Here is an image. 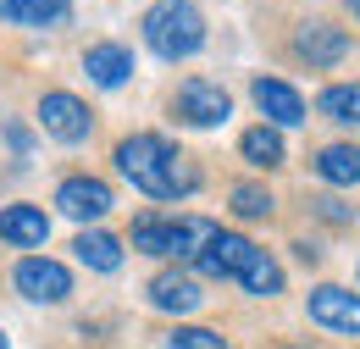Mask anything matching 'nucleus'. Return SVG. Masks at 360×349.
Here are the masks:
<instances>
[{
    "mask_svg": "<svg viewBox=\"0 0 360 349\" xmlns=\"http://www.w3.org/2000/svg\"><path fill=\"white\" fill-rule=\"evenodd\" d=\"M316 327H327V333H360V294L355 288H338V283H316L311 300H305Z\"/></svg>",
    "mask_w": 360,
    "mask_h": 349,
    "instance_id": "obj_11",
    "label": "nucleus"
},
{
    "mask_svg": "<svg viewBox=\"0 0 360 349\" xmlns=\"http://www.w3.org/2000/svg\"><path fill=\"white\" fill-rule=\"evenodd\" d=\"M11 288L34 305H67L72 300V272L50 255H22L17 272H11Z\"/></svg>",
    "mask_w": 360,
    "mask_h": 349,
    "instance_id": "obj_5",
    "label": "nucleus"
},
{
    "mask_svg": "<svg viewBox=\"0 0 360 349\" xmlns=\"http://www.w3.org/2000/svg\"><path fill=\"white\" fill-rule=\"evenodd\" d=\"M311 211H316L321 222H333V227H355V211H349V205H344L338 194H316V200H311Z\"/></svg>",
    "mask_w": 360,
    "mask_h": 349,
    "instance_id": "obj_23",
    "label": "nucleus"
},
{
    "mask_svg": "<svg viewBox=\"0 0 360 349\" xmlns=\"http://www.w3.org/2000/svg\"><path fill=\"white\" fill-rule=\"evenodd\" d=\"M0 23L6 28H67L72 0H0Z\"/></svg>",
    "mask_w": 360,
    "mask_h": 349,
    "instance_id": "obj_15",
    "label": "nucleus"
},
{
    "mask_svg": "<svg viewBox=\"0 0 360 349\" xmlns=\"http://www.w3.org/2000/svg\"><path fill=\"white\" fill-rule=\"evenodd\" d=\"M250 100L261 106V117H266L271 128H300L305 117H311V106H305V94L288 84V78H250Z\"/></svg>",
    "mask_w": 360,
    "mask_h": 349,
    "instance_id": "obj_10",
    "label": "nucleus"
},
{
    "mask_svg": "<svg viewBox=\"0 0 360 349\" xmlns=\"http://www.w3.org/2000/svg\"><path fill=\"white\" fill-rule=\"evenodd\" d=\"M255 255V239H244V233H233V227H222L217 222V233L200 244V255H194V277H217V283H238V272H244V261Z\"/></svg>",
    "mask_w": 360,
    "mask_h": 349,
    "instance_id": "obj_6",
    "label": "nucleus"
},
{
    "mask_svg": "<svg viewBox=\"0 0 360 349\" xmlns=\"http://www.w3.org/2000/svg\"><path fill=\"white\" fill-rule=\"evenodd\" d=\"M0 239H6L11 250H39L50 239L45 205H0Z\"/></svg>",
    "mask_w": 360,
    "mask_h": 349,
    "instance_id": "obj_14",
    "label": "nucleus"
},
{
    "mask_svg": "<svg viewBox=\"0 0 360 349\" xmlns=\"http://www.w3.org/2000/svg\"><path fill=\"white\" fill-rule=\"evenodd\" d=\"M111 161L144 200H188L200 189V161L188 150H178L167 133H128V139H117Z\"/></svg>",
    "mask_w": 360,
    "mask_h": 349,
    "instance_id": "obj_1",
    "label": "nucleus"
},
{
    "mask_svg": "<svg viewBox=\"0 0 360 349\" xmlns=\"http://www.w3.org/2000/svg\"><path fill=\"white\" fill-rule=\"evenodd\" d=\"M238 156H244L255 172H277V167L288 161L283 128H271V122H255V128H244V133H238Z\"/></svg>",
    "mask_w": 360,
    "mask_h": 349,
    "instance_id": "obj_17",
    "label": "nucleus"
},
{
    "mask_svg": "<svg viewBox=\"0 0 360 349\" xmlns=\"http://www.w3.org/2000/svg\"><path fill=\"white\" fill-rule=\"evenodd\" d=\"M84 72H89L94 89H122L128 78H134V50L117 39H100L84 50Z\"/></svg>",
    "mask_w": 360,
    "mask_h": 349,
    "instance_id": "obj_13",
    "label": "nucleus"
},
{
    "mask_svg": "<svg viewBox=\"0 0 360 349\" xmlns=\"http://www.w3.org/2000/svg\"><path fill=\"white\" fill-rule=\"evenodd\" d=\"M161 349H227V338L217 327H188V322H178L172 333H161Z\"/></svg>",
    "mask_w": 360,
    "mask_h": 349,
    "instance_id": "obj_22",
    "label": "nucleus"
},
{
    "mask_svg": "<svg viewBox=\"0 0 360 349\" xmlns=\"http://www.w3.org/2000/svg\"><path fill=\"white\" fill-rule=\"evenodd\" d=\"M316 117H327L338 128H360V84H327L316 94Z\"/></svg>",
    "mask_w": 360,
    "mask_h": 349,
    "instance_id": "obj_20",
    "label": "nucleus"
},
{
    "mask_svg": "<svg viewBox=\"0 0 360 349\" xmlns=\"http://www.w3.org/2000/svg\"><path fill=\"white\" fill-rule=\"evenodd\" d=\"M117 205V194H111V183L105 177H89V172H72L56 183V211L72 222H100L105 211Z\"/></svg>",
    "mask_w": 360,
    "mask_h": 349,
    "instance_id": "obj_9",
    "label": "nucleus"
},
{
    "mask_svg": "<svg viewBox=\"0 0 360 349\" xmlns=\"http://www.w3.org/2000/svg\"><path fill=\"white\" fill-rule=\"evenodd\" d=\"M283 349H316V344H283Z\"/></svg>",
    "mask_w": 360,
    "mask_h": 349,
    "instance_id": "obj_26",
    "label": "nucleus"
},
{
    "mask_svg": "<svg viewBox=\"0 0 360 349\" xmlns=\"http://www.w3.org/2000/svg\"><path fill=\"white\" fill-rule=\"evenodd\" d=\"M150 305L167 310V316H194L205 305V283L194 272H183V266H167V272L150 277Z\"/></svg>",
    "mask_w": 360,
    "mask_h": 349,
    "instance_id": "obj_12",
    "label": "nucleus"
},
{
    "mask_svg": "<svg viewBox=\"0 0 360 349\" xmlns=\"http://www.w3.org/2000/svg\"><path fill=\"white\" fill-rule=\"evenodd\" d=\"M349 28H338L333 17H305L300 28H294V56L311 67V72H327V67H338L344 56H349Z\"/></svg>",
    "mask_w": 360,
    "mask_h": 349,
    "instance_id": "obj_7",
    "label": "nucleus"
},
{
    "mask_svg": "<svg viewBox=\"0 0 360 349\" xmlns=\"http://www.w3.org/2000/svg\"><path fill=\"white\" fill-rule=\"evenodd\" d=\"M0 349H11V338H6V333H0Z\"/></svg>",
    "mask_w": 360,
    "mask_h": 349,
    "instance_id": "obj_27",
    "label": "nucleus"
},
{
    "mask_svg": "<svg viewBox=\"0 0 360 349\" xmlns=\"http://www.w3.org/2000/svg\"><path fill=\"white\" fill-rule=\"evenodd\" d=\"M72 250H78V261L89 266V272H122V239L117 233H105V227H84L78 239H72Z\"/></svg>",
    "mask_w": 360,
    "mask_h": 349,
    "instance_id": "obj_18",
    "label": "nucleus"
},
{
    "mask_svg": "<svg viewBox=\"0 0 360 349\" xmlns=\"http://www.w3.org/2000/svg\"><path fill=\"white\" fill-rule=\"evenodd\" d=\"M211 233H217L211 217H161V211H144L128 227V244L139 255H155V261H194Z\"/></svg>",
    "mask_w": 360,
    "mask_h": 349,
    "instance_id": "obj_3",
    "label": "nucleus"
},
{
    "mask_svg": "<svg viewBox=\"0 0 360 349\" xmlns=\"http://www.w3.org/2000/svg\"><path fill=\"white\" fill-rule=\"evenodd\" d=\"M227 205H233V217H244V222H271V211H277L271 189L266 183H250V177L227 189Z\"/></svg>",
    "mask_w": 360,
    "mask_h": 349,
    "instance_id": "obj_21",
    "label": "nucleus"
},
{
    "mask_svg": "<svg viewBox=\"0 0 360 349\" xmlns=\"http://www.w3.org/2000/svg\"><path fill=\"white\" fill-rule=\"evenodd\" d=\"M39 128H45L50 139H61V144H84L94 133V111L78 100V94L50 89V94H39Z\"/></svg>",
    "mask_w": 360,
    "mask_h": 349,
    "instance_id": "obj_8",
    "label": "nucleus"
},
{
    "mask_svg": "<svg viewBox=\"0 0 360 349\" xmlns=\"http://www.w3.org/2000/svg\"><path fill=\"white\" fill-rule=\"evenodd\" d=\"M167 106H172V117H178L183 128H222L227 117H233V94L217 78H183Z\"/></svg>",
    "mask_w": 360,
    "mask_h": 349,
    "instance_id": "obj_4",
    "label": "nucleus"
},
{
    "mask_svg": "<svg viewBox=\"0 0 360 349\" xmlns=\"http://www.w3.org/2000/svg\"><path fill=\"white\" fill-rule=\"evenodd\" d=\"M344 11H349V17L360 23V0H344Z\"/></svg>",
    "mask_w": 360,
    "mask_h": 349,
    "instance_id": "obj_25",
    "label": "nucleus"
},
{
    "mask_svg": "<svg viewBox=\"0 0 360 349\" xmlns=\"http://www.w3.org/2000/svg\"><path fill=\"white\" fill-rule=\"evenodd\" d=\"M283 283H288V277H283V261H277L271 250L255 244V255H250L244 272H238V288H244V294H255V300H277V294H283Z\"/></svg>",
    "mask_w": 360,
    "mask_h": 349,
    "instance_id": "obj_19",
    "label": "nucleus"
},
{
    "mask_svg": "<svg viewBox=\"0 0 360 349\" xmlns=\"http://www.w3.org/2000/svg\"><path fill=\"white\" fill-rule=\"evenodd\" d=\"M311 172L333 189H355L360 183V144L355 139H338V144H321L311 156Z\"/></svg>",
    "mask_w": 360,
    "mask_h": 349,
    "instance_id": "obj_16",
    "label": "nucleus"
},
{
    "mask_svg": "<svg viewBox=\"0 0 360 349\" xmlns=\"http://www.w3.org/2000/svg\"><path fill=\"white\" fill-rule=\"evenodd\" d=\"M139 34L150 44V56L188 61V56L205 50V11H200V0H155L139 17Z\"/></svg>",
    "mask_w": 360,
    "mask_h": 349,
    "instance_id": "obj_2",
    "label": "nucleus"
},
{
    "mask_svg": "<svg viewBox=\"0 0 360 349\" xmlns=\"http://www.w3.org/2000/svg\"><path fill=\"white\" fill-rule=\"evenodd\" d=\"M6 144H11V156H17V161H22V156H28V150H34V133L22 128V122H6Z\"/></svg>",
    "mask_w": 360,
    "mask_h": 349,
    "instance_id": "obj_24",
    "label": "nucleus"
}]
</instances>
